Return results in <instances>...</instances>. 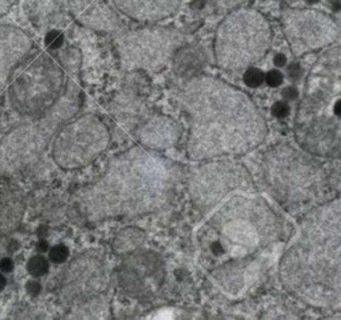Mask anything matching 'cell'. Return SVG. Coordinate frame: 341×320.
<instances>
[{
  "mask_svg": "<svg viewBox=\"0 0 341 320\" xmlns=\"http://www.w3.org/2000/svg\"><path fill=\"white\" fill-rule=\"evenodd\" d=\"M48 268H49L48 260L41 255L32 256V258L28 260V263H27V270H28V272H30L32 276H35V278L45 275V274L48 272Z\"/></svg>",
  "mask_w": 341,
  "mask_h": 320,
  "instance_id": "22",
  "label": "cell"
},
{
  "mask_svg": "<svg viewBox=\"0 0 341 320\" xmlns=\"http://www.w3.org/2000/svg\"><path fill=\"white\" fill-rule=\"evenodd\" d=\"M183 40L175 28L151 24L121 35L117 39V53L125 70L159 71L172 60Z\"/></svg>",
  "mask_w": 341,
  "mask_h": 320,
  "instance_id": "9",
  "label": "cell"
},
{
  "mask_svg": "<svg viewBox=\"0 0 341 320\" xmlns=\"http://www.w3.org/2000/svg\"><path fill=\"white\" fill-rule=\"evenodd\" d=\"M173 70L179 76L193 78L200 75L206 64V53L195 45H181L172 56Z\"/></svg>",
  "mask_w": 341,
  "mask_h": 320,
  "instance_id": "19",
  "label": "cell"
},
{
  "mask_svg": "<svg viewBox=\"0 0 341 320\" xmlns=\"http://www.w3.org/2000/svg\"><path fill=\"white\" fill-rule=\"evenodd\" d=\"M38 248L39 251H41V252H45L47 249H48V243L45 240H41L38 243Z\"/></svg>",
  "mask_w": 341,
  "mask_h": 320,
  "instance_id": "35",
  "label": "cell"
},
{
  "mask_svg": "<svg viewBox=\"0 0 341 320\" xmlns=\"http://www.w3.org/2000/svg\"><path fill=\"white\" fill-rule=\"evenodd\" d=\"M26 288H27V291H28V294L32 295V296H36V295H38L39 292H40L41 286H40V284H39L38 282H35V280H32V282L27 283Z\"/></svg>",
  "mask_w": 341,
  "mask_h": 320,
  "instance_id": "29",
  "label": "cell"
},
{
  "mask_svg": "<svg viewBox=\"0 0 341 320\" xmlns=\"http://www.w3.org/2000/svg\"><path fill=\"white\" fill-rule=\"evenodd\" d=\"M23 214V203L16 196H11L6 200V204L0 210V228L6 232L15 230L20 222Z\"/></svg>",
  "mask_w": 341,
  "mask_h": 320,
  "instance_id": "20",
  "label": "cell"
},
{
  "mask_svg": "<svg viewBox=\"0 0 341 320\" xmlns=\"http://www.w3.org/2000/svg\"><path fill=\"white\" fill-rule=\"evenodd\" d=\"M248 0H211V3L220 11H232L235 8H239L247 3Z\"/></svg>",
  "mask_w": 341,
  "mask_h": 320,
  "instance_id": "24",
  "label": "cell"
},
{
  "mask_svg": "<svg viewBox=\"0 0 341 320\" xmlns=\"http://www.w3.org/2000/svg\"><path fill=\"white\" fill-rule=\"evenodd\" d=\"M272 44V28L265 16L248 7L235 8L219 24L214 53L218 67L239 71L260 61Z\"/></svg>",
  "mask_w": 341,
  "mask_h": 320,
  "instance_id": "8",
  "label": "cell"
},
{
  "mask_svg": "<svg viewBox=\"0 0 341 320\" xmlns=\"http://www.w3.org/2000/svg\"><path fill=\"white\" fill-rule=\"evenodd\" d=\"M112 3L129 19L155 24L175 15L183 0H112Z\"/></svg>",
  "mask_w": 341,
  "mask_h": 320,
  "instance_id": "16",
  "label": "cell"
},
{
  "mask_svg": "<svg viewBox=\"0 0 341 320\" xmlns=\"http://www.w3.org/2000/svg\"><path fill=\"white\" fill-rule=\"evenodd\" d=\"M121 290L129 296L151 298L161 287L164 266L160 256L151 251H139L123 260L117 271Z\"/></svg>",
  "mask_w": 341,
  "mask_h": 320,
  "instance_id": "14",
  "label": "cell"
},
{
  "mask_svg": "<svg viewBox=\"0 0 341 320\" xmlns=\"http://www.w3.org/2000/svg\"><path fill=\"white\" fill-rule=\"evenodd\" d=\"M138 138L143 147L154 151L165 150L177 143L180 138V127L176 121L165 116H156L138 130Z\"/></svg>",
  "mask_w": 341,
  "mask_h": 320,
  "instance_id": "18",
  "label": "cell"
},
{
  "mask_svg": "<svg viewBox=\"0 0 341 320\" xmlns=\"http://www.w3.org/2000/svg\"><path fill=\"white\" fill-rule=\"evenodd\" d=\"M45 43L47 45H49L51 48H57L60 47L61 43H63V36L59 32H49L47 39H45Z\"/></svg>",
  "mask_w": 341,
  "mask_h": 320,
  "instance_id": "28",
  "label": "cell"
},
{
  "mask_svg": "<svg viewBox=\"0 0 341 320\" xmlns=\"http://www.w3.org/2000/svg\"><path fill=\"white\" fill-rule=\"evenodd\" d=\"M10 108L23 123L0 140V154L12 164H34L53 135L78 111L80 92L60 61L47 52L28 53L8 83Z\"/></svg>",
  "mask_w": 341,
  "mask_h": 320,
  "instance_id": "1",
  "label": "cell"
},
{
  "mask_svg": "<svg viewBox=\"0 0 341 320\" xmlns=\"http://www.w3.org/2000/svg\"><path fill=\"white\" fill-rule=\"evenodd\" d=\"M34 43L15 26H0V96L3 95L15 68L32 51Z\"/></svg>",
  "mask_w": 341,
  "mask_h": 320,
  "instance_id": "15",
  "label": "cell"
},
{
  "mask_svg": "<svg viewBox=\"0 0 341 320\" xmlns=\"http://www.w3.org/2000/svg\"><path fill=\"white\" fill-rule=\"evenodd\" d=\"M272 115L279 119H284L289 115V106L285 102H276L272 106Z\"/></svg>",
  "mask_w": 341,
  "mask_h": 320,
  "instance_id": "27",
  "label": "cell"
},
{
  "mask_svg": "<svg viewBox=\"0 0 341 320\" xmlns=\"http://www.w3.org/2000/svg\"><path fill=\"white\" fill-rule=\"evenodd\" d=\"M274 63L276 67H283V66L287 64V57H285V55H283V53H278V55L275 56Z\"/></svg>",
  "mask_w": 341,
  "mask_h": 320,
  "instance_id": "32",
  "label": "cell"
},
{
  "mask_svg": "<svg viewBox=\"0 0 341 320\" xmlns=\"http://www.w3.org/2000/svg\"><path fill=\"white\" fill-rule=\"evenodd\" d=\"M0 270L3 272H11L14 270V262L8 258H4L2 262H0Z\"/></svg>",
  "mask_w": 341,
  "mask_h": 320,
  "instance_id": "30",
  "label": "cell"
},
{
  "mask_svg": "<svg viewBox=\"0 0 341 320\" xmlns=\"http://www.w3.org/2000/svg\"><path fill=\"white\" fill-rule=\"evenodd\" d=\"M12 0H0V15H3L8 8L11 7Z\"/></svg>",
  "mask_w": 341,
  "mask_h": 320,
  "instance_id": "33",
  "label": "cell"
},
{
  "mask_svg": "<svg viewBox=\"0 0 341 320\" xmlns=\"http://www.w3.org/2000/svg\"><path fill=\"white\" fill-rule=\"evenodd\" d=\"M283 235V220L262 199L235 196L197 232L200 258L210 270L262 252Z\"/></svg>",
  "mask_w": 341,
  "mask_h": 320,
  "instance_id": "5",
  "label": "cell"
},
{
  "mask_svg": "<svg viewBox=\"0 0 341 320\" xmlns=\"http://www.w3.org/2000/svg\"><path fill=\"white\" fill-rule=\"evenodd\" d=\"M281 27L295 56L325 48L340 35V27L332 16L307 8H284Z\"/></svg>",
  "mask_w": 341,
  "mask_h": 320,
  "instance_id": "11",
  "label": "cell"
},
{
  "mask_svg": "<svg viewBox=\"0 0 341 320\" xmlns=\"http://www.w3.org/2000/svg\"><path fill=\"white\" fill-rule=\"evenodd\" d=\"M109 144L107 125L95 115H83L68 121L57 131L52 156L64 170L88 166L99 158Z\"/></svg>",
  "mask_w": 341,
  "mask_h": 320,
  "instance_id": "10",
  "label": "cell"
},
{
  "mask_svg": "<svg viewBox=\"0 0 341 320\" xmlns=\"http://www.w3.org/2000/svg\"><path fill=\"white\" fill-rule=\"evenodd\" d=\"M340 200L313 208L280 262L281 284L299 300L321 309L341 304Z\"/></svg>",
  "mask_w": 341,
  "mask_h": 320,
  "instance_id": "4",
  "label": "cell"
},
{
  "mask_svg": "<svg viewBox=\"0 0 341 320\" xmlns=\"http://www.w3.org/2000/svg\"><path fill=\"white\" fill-rule=\"evenodd\" d=\"M283 79H284V76L281 74L280 71L278 70H272L269 71L266 75H264V82L269 87H278L283 83Z\"/></svg>",
  "mask_w": 341,
  "mask_h": 320,
  "instance_id": "26",
  "label": "cell"
},
{
  "mask_svg": "<svg viewBox=\"0 0 341 320\" xmlns=\"http://www.w3.org/2000/svg\"><path fill=\"white\" fill-rule=\"evenodd\" d=\"M299 74H300V68H299V66H297V64H292L291 68H289V75L295 79V78L299 76Z\"/></svg>",
  "mask_w": 341,
  "mask_h": 320,
  "instance_id": "34",
  "label": "cell"
},
{
  "mask_svg": "<svg viewBox=\"0 0 341 320\" xmlns=\"http://www.w3.org/2000/svg\"><path fill=\"white\" fill-rule=\"evenodd\" d=\"M109 286L108 270L100 258L83 253L68 266L61 282V300L80 311L92 307L107 292Z\"/></svg>",
  "mask_w": 341,
  "mask_h": 320,
  "instance_id": "12",
  "label": "cell"
},
{
  "mask_svg": "<svg viewBox=\"0 0 341 320\" xmlns=\"http://www.w3.org/2000/svg\"><path fill=\"white\" fill-rule=\"evenodd\" d=\"M183 171L159 151L132 147L109 162L104 175L82 192L79 207L91 222L160 211L176 196Z\"/></svg>",
  "mask_w": 341,
  "mask_h": 320,
  "instance_id": "3",
  "label": "cell"
},
{
  "mask_svg": "<svg viewBox=\"0 0 341 320\" xmlns=\"http://www.w3.org/2000/svg\"><path fill=\"white\" fill-rule=\"evenodd\" d=\"M6 284H7V280H6V278H4V276L0 274V292L4 290Z\"/></svg>",
  "mask_w": 341,
  "mask_h": 320,
  "instance_id": "36",
  "label": "cell"
},
{
  "mask_svg": "<svg viewBox=\"0 0 341 320\" xmlns=\"http://www.w3.org/2000/svg\"><path fill=\"white\" fill-rule=\"evenodd\" d=\"M247 170L232 160L210 162L196 170L189 183L192 200L202 211L216 206L227 194L235 189L251 188Z\"/></svg>",
  "mask_w": 341,
  "mask_h": 320,
  "instance_id": "13",
  "label": "cell"
},
{
  "mask_svg": "<svg viewBox=\"0 0 341 320\" xmlns=\"http://www.w3.org/2000/svg\"><path fill=\"white\" fill-rule=\"evenodd\" d=\"M179 99L189 123L188 154L193 160L244 154L265 139L266 121L255 102L224 80L189 78Z\"/></svg>",
  "mask_w": 341,
  "mask_h": 320,
  "instance_id": "2",
  "label": "cell"
},
{
  "mask_svg": "<svg viewBox=\"0 0 341 320\" xmlns=\"http://www.w3.org/2000/svg\"><path fill=\"white\" fill-rule=\"evenodd\" d=\"M283 95H284L287 99H296L299 92H297L296 88H293V87H288V88H285V90L283 91Z\"/></svg>",
  "mask_w": 341,
  "mask_h": 320,
  "instance_id": "31",
  "label": "cell"
},
{
  "mask_svg": "<svg viewBox=\"0 0 341 320\" xmlns=\"http://www.w3.org/2000/svg\"><path fill=\"white\" fill-rule=\"evenodd\" d=\"M70 6L83 26L104 32H112L119 27L117 16L104 0H70Z\"/></svg>",
  "mask_w": 341,
  "mask_h": 320,
  "instance_id": "17",
  "label": "cell"
},
{
  "mask_svg": "<svg viewBox=\"0 0 341 320\" xmlns=\"http://www.w3.org/2000/svg\"><path fill=\"white\" fill-rule=\"evenodd\" d=\"M146 240L144 232L138 228H127L121 231L113 241V249L117 253H131L139 248Z\"/></svg>",
  "mask_w": 341,
  "mask_h": 320,
  "instance_id": "21",
  "label": "cell"
},
{
  "mask_svg": "<svg viewBox=\"0 0 341 320\" xmlns=\"http://www.w3.org/2000/svg\"><path fill=\"white\" fill-rule=\"evenodd\" d=\"M68 255H70V251H68V248L64 244L55 245V247H52L51 251H49V259H51V262L57 264L65 262Z\"/></svg>",
  "mask_w": 341,
  "mask_h": 320,
  "instance_id": "25",
  "label": "cell"
},
{
  "mask_svg": "<svg viewBox=\"0 0 341 320\" xmlns=\"http://www.w3.org/2000/svg\"><path fill=\"white\" fill-rule=\"evenodd\" d=\"M340 107L338 71L329 79L321 66L308 82L307 94L295 121V135L304 151L315 156L337 158L341 142Z\"/></svg>",
  "mask_w": 341,
  "mask_h": 320,
  "instance_id": "6",
  "label": "cell"
},
{
  "mask_svg": "<svg viewBox=\"0 0 341 320\" xmlns=\"http://www.w3.org/2000/svg\"><path fill=\"white\" fill-rule=\"evenodd\" d=\"M264 173L274 196L285 206L311 203L324 195L329 175L315 155L280 144L265 155Z\"/></svg>",
  "mask_w": 341,
  "mask_h": 320,
  "instance_id": "7",
  "label": "cell"
},
{
  "mask_svg": "<svg viewBox=\"0 0 341 320\" xmlns=\"http://www.w3.org/2000/svg\"><path fill=\"white\" fill-rule=\"evenodd\" d=\"M244 83L247 84L248 87H251V88L260 87L264 83V74L257 68H247V71L244 74Z\"/></svg>",
  "mask_w": 341,
  "mask_h": 320,
  "instance_id": "23",
  "label": "cell"
}]
</instances>
